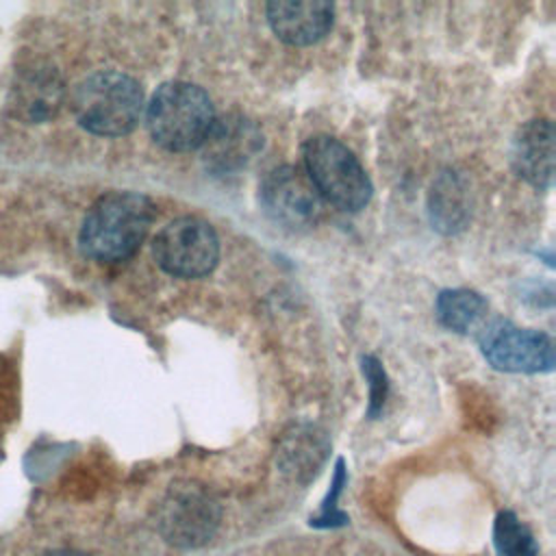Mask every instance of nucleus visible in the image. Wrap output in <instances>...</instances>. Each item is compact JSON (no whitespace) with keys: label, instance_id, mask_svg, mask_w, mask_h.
I'll use <instances>...</instances> for the list:
<instances>
[{"label":"nucleus","instance_id":"nucleus-1","mask_svg":"<svg viewBox=\"0 0 556 556\" xmlns=\"http://www.w3.org/2000/svg\"><path fill=\"white\" fill-rule=\"evenodd\" d=\"M154 222V204L143 193L111 191L100 195L87 211L78 245L98 263L130 258Z\"/></svg>","mask_w":556,"mask_h":556},{"label":"nucleus","instance_id":"nucleus-2","mask_svg":"<svg viewBox=\"0 0 556 556\" xmlns=\"http://www.w3.org/2000/svg\"><path fill=\"white\" fill-rule=\"evenodd\" d=\"M146 124L152 139L172 152H189L204 143L215 111L204 89L191 83H163L146 104Z\"/></svg>","mask_w":556,"mask_h":556},{"label":"nucleus","instance_id":"nucleus-3","mask_svg":"<svg viewBox=\"0 0 556 556\" xmlns=\"http://www.w3.org/2000/svg\"><path fill=\"white\" fill-rule=\"evenodd\" d=\"M72 109L85 130L100 137H119L139 124L146 104L143 91L135 78L102 70L76 85Z\"/></svg>","mask_w":556,"mask_h":556},{"label":"nucleus","instance_id":"nucleus-4","mask_svg":"<svg viewBox=\"0 0 556 556\" xmlns=\"http://www.w3.org/2000/svg\"><path fill=\"white\" fill-rule=\"evenodd\" d=\"M302 154L306 176L319 198H326L343 211H361L371 200L369 176L352 150L334 137H311L304 143Z\"/></svg>","mask_w":556,"mask_h":556},{"label":"nucleus","instance_id":"nucleus-5","mask_svg":"<svg viewBox=\"0 0 556 556\" xmlns=\"http://www.w3.org/2000/svg\"><path fill=\"white\" fill-rule=\"evenodd\" d=\"M222 508L198 484H176L156 508V530L165 543L178 549H198L219 530Z\"/></svg>","mask_w":556,"mask_h":556},{"label":"nucleus","instance_id":"nucleus-6","mask_svg":"<svg viewBox=\"0 0 556 556\" xmlns=\"http://www.w3.org/2000/svg\"><path fill=\"white\" fill-rule=\"evenodd\" d=\"M152 252L167 274L176 278H200L217 265L219 241L208 222L178 217L159 230Z\"/></svg>","mask_w":556,"mask_h":556},{"label":"nucleus","instance_id":"nucleus-7","mask_svg":"<svg viewBox=\"0 0 556 556\" xmlns=\"http://www.w3.org/2000/svg\"><path fill=\"white\" fill-rule=\"evenodd\" d=\"M484 358L500 371L539 374L554 367V343L545 332L493 319L478 332Z\"/></svg>","mask_w":556,"mask_h":556},{"label":"nucleus","instance_id":"nucleus-8","mask_svg":"<svg viewBox=\"0 0 556 556\" xmlns=\"http://www.w3.org/2000/svg\"><path fill=\"white\" fill-rule=\"evenodd\" d=\"M258 198L265 215L287 230L313 226L321 211L319 193L311 185L306 172L295 165L271 169L261 185Z\"/></svg>","mask_w":556,"mask_h":556},{"label":"nucleus","instance_id":"nucleus-9","mask_svg":"<svg viewBox=\"0 0 556 556\" xmlns=\"http://www.w3.org/2000/svg\"><path fill=\"white\" fill-rule=\"evenodd\" d=\"M263 146L256 126L239 115L217 119L200 148H204V163L217 174H230L245 167Z\"/></svg>","mask_w":556,"mask_h":556},{"label":"nucleus","instance_id":"nucleus-10","mask_svg":"<svg viewBox=\"0 0 556 556\" xmlns=\"http://www.w3.org/2000/svg\"><path fill=\"white\" fill-rule=\"evenodd\" d=\"M267 20L278 39L291 46H311L326 37L334 20V7L319 0H287L267 4Z\"/></svg>","mask_w":556,"mask_h":556},{"label":"nucleus","instance_id":"nucleus-11","mask_svg":"<svg viewBox=\"0 0 556 556\" xmlns=\"http://www.w3.org/2000/svg\"><path fill=\"white\" fill-rule=\"evenodd\" d=\"M510 163L519 178L534 187H549L554 178V126L549 119L523 124L510 150Z\"/></svg>","mask_w":556,"mask_h":556},{"label":"nucleus","instance_id":"nucleus-12","mask_svg":"<svg viewBox=\"0 0 556 556\" xmlns=\"http://www.w3.org/2000/svg\"><path fill=\"white\" fill-rule=\"evenodd\" d=\"M328 452V443L324 434L315 428L304 426L289 432L278 450V465L282 473L293 478L295 482H306L315 476L324 456Z\"/></svg>","mask_w":556,"mask_h":556},{"label":"nucleus","instance_id":"nucleus-13","mask_svg":"<svg viewBox=\"0 0 556 556\" xmlns=\"http://www.w3.org/2000/svg\"><path fill=\"white\" fill-rule=\"evenodd\" d=\"M486 302L469 289H445L437 298L439 321L454 332H480L486 324Z\"/></svg>","mask_w":556,"mask_h":556},{"label":"nucleus","instance_id":"nucleus-14","mask_svg":"<svg viewBox=\"0 0 556 556\" xmlns=\"http://www.w3.org/2000/svg\"><path fill=\"white\" fill-rule=\"evenodd\" d=\"M63 96V80L59 74L50 67H39L26 76L24 87L20 89V102L24 106V113L33 122H46L50 119Z\"/></svg>","mask_w":556,"mask_h":556},{"label":"nucleus","instance_id":"nucleus-15","mask_svg":"<svg viewBox=\"0 0 556 556\" xmlns=\"http://www.w3.org/2000/svg\"><path fill=\"white\" fill-rule=\"evenodd\" d=\"M430 217H432V224L443 232H454L463 228L467 219V208H465L463 185L456 176L443 174L432 185Z\"/></svg>","mask_w":556,"mask_h":556},{"label":"nucleus","instance_id":"nucleus-16","mask_svg":"<svg viewBox=\"0 0 556 556\" xmlns=\"http://www.w3.org/2000/svg\"><path fill=\"white\" fill-rule=\"evenodd\" d=\"M493 545L497 556H539L534 534L513 510H502L495 517Z\"/></svg>","mask_w":556,"mask_h":556},{"label":"nucleus","instance_id":"nucleus-17","mask_svg":"<svg viewBox=\"0 0 556 556\" xmlns=\"http://www.w3.org/2000/svg\"><path fill=\"white\" fill-rule=\"evenodd\" d=\"M343 484H345V463H343V458H339L337 465H334V478H332L330 491H328V495H326V500L321 504V510H319V515L311 517V526L313 528H337V526H345L348 523L345 513H341L337 508V497H339Z\"/></svg>","mask_w":556,"mask_h":556},{"label":"nucleus","instance_id":"nucleus-18","mask_svg":"<svg viewBox=\"0 0 556 556\" xmlns=\"http://www.w3.org/2000/svg\"><path fill=\"white\" fill-rule=\"evenodd\" d=\"M363 374L369 382V408L367 415L371 419H376V415L382 410L384 400H387V391H389V382H387V374L380 365V361L376 356H365L363 358Z\"/></svg>","mask_w":556,"mask_h":556},{"label":"nucleus","instance_id":"nucleus-19","mask_svg":"<svg viewBox=\"0 0 556 556\" xmlns=\"http://www.w3.org/2000/svg\"><path fill=\"white\" fill-rule=\"evenodd\" d=\"M39 556H91V554H87L78 547H52V549H46Z\"/></svg>","mask_w":556,"mask_h":556}]
</instances>
